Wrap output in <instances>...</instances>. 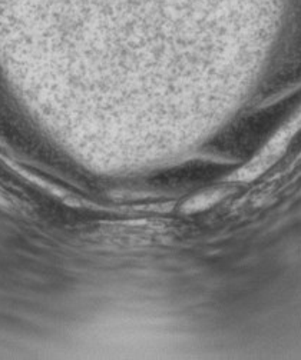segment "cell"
<instances>
[{
    "instance_id": "6da1fadb",
    "label": "cell",
    "mask_w": 301,
    "mask_h": 360,
    "mask_svg": "<svg viewBox=\"0 0 301 360\" xmlns=\"http://www.w3.org/2000/svg\"><path fill=\"white\" fill-rule=\"evenodd\" d=\"M301 130V108L273 134L271 139L262 148L247 165L240 167L230 180L238 184H248L260 177L270 167H273L285 153L291 141Z\"/></svg>"
}]
</instances>
